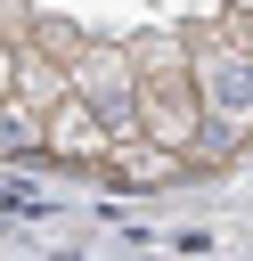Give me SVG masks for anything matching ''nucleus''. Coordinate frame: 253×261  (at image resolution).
<instances>
[{"label": "nucleus", "instance_id": "f257e3e1", "mask_svg": "<svg viewBox=\"0 0 253 261\" xmlns=\"http://www.w3.org/2000/svg\"><path fill=\"white\" fill-rule=\"evenodd\" d=\"M180 41H188V90L204 106V130L245 147V130H253V41H229L220 24H196Z\"/></svg>", "mask_w": 253, "mask_h": 261}, {"label": "nucleus", "instance_id": "f03ea898", "mask_svg": "<svg viewBox=\"0 0 253 261\" xmlns=\"http://www.w3.org/2000/svg\"><path fill=\"white\" fill-rule=\"evenodd\" d=\"M131 57H122V41H82L73 57H65V98H82L98 122H106V139H139L131 130Z\"/></svg>", "mask_w": 253, "mask_h": 261}, {"label": "nucleus", "instance_id": "7ed1b4c3", "mask_svg": "<svg viewBox=\"0 0 253 261\" xmlns=\"http://www.w3.org/2000/svg\"><path fill=\"white\" fill-rule=\"evenodd\" d=\"M131 130H139L147 147L188 155V147H196V130H204V106H196L188 73H171V82H139V90H131Z\"/></svg>", "mask_w": 253, "mask_h": 261}, {"label": "nucleus", "instance_id": "20e7f679", "mask_svg": "<svg viewBox=\"0 0 253 261\" xmlns=\"http://www.w3.org/2000/svg\"><path fill=\"white\" fill-rule=\"evenodd\" d=\"M106 122L82 106V98H57L49 114H41V155H57V163H106Z\"/></svg>", "mask_w": 253, "mask_h": 261}, {"label": "nucleus", "instance_id": "39448f33", "mask_svg": "<svg viewBox=\"0 0 253 261\" xmlns=\"http://www.w3.org/2000/svg\"><path fill=\"white\" fill-rule=\"evenodd\" d=\"M8 98H16V106H33V114H49V106L65 98V65H57V57H41L33 41H16V57H8Z\"/></svg>", "mask_w": 253, "mask_h": 261}, {"label": "nucleus", "instance_id": "423d86ee", "mask_svg": "<svg viewBox=\"0 0 253 261\" xmlns=\"http://www.w3.org/2000/svg\"><path fill=\"white\" fill-rule=\"evenodd\" d=\"M106 171L122 188H163V179H180V155L171 147H147V139H114L106 147Z\"/></svg>", "mask_w": 253, "mask_h": 261}, {"label": "nucleus", "instance_id": "0eeeda50", "mask_svg": "<svg viewBox=\"0 0 253 261\" xmlns=\"http://www.w3.org/2000/svg\"><path fill=\"white\" fill-rule=\"evenodd\" d=\"M122 57H131V82H171V73H188V41H180V33H139V41H122Z\"/></svg>", "mask_w": 253, "mask_h": 261}, {"label": "nucleus", "instance_id": "6e6552de", "mask_svg": "<svg viewBox=\"0 0 253 261\" xmlns=\"http://www.w3.org/2000/svg\"><path fill=\"white\" fill-rule=\"evenodd\" d=\"M0 155H41V114L0 98Z\"/></svg>", "mask_w": 253, "mask_h": 261}, {"label": "nucleus", "instance_id": "1a4fd4ad", "mask_svg": "<svg viewBox=\"0 0 253 261\" xmlns=\"http://www.w3.org/2000/svg\"><path fill=\"white\" fill-rule=\"evenodd\" d=\"M24 41H33L41 57H57V65H65V57H73L90 33H82V24H65V16H33V33H24Z\"/></svg>", "mask_w": 253, "mask_h": 261}, {"label": "nucleus", "instance_id": "9d476101", "mask_svg": "<svg viewBox=\"0 0 253 261\" xmlns=\"http://www.w3.org/2000/svg\"><path fill=\"white\" fill-rule=\"evenodd\" d=\"M33 16H41L33 0H0V41H24V33H33Z\"/></svg>", "mask_w": 253, "mask_h": 261}, {"label": "nucleus", "instance_id": "9b49d317", "mask_svg": "<svg viewBox=\"0 0 253 261\" xmlns=\"http://www.w3.org/2000/svg\"><path fill=\"white\" fill-rule=\"evenodd\" d=\"M8 57H16V41H0V98H8Z\"/></svg>", "mask_w": 253, "mask_h": 261}, {"label": "nucleus", "instance_id": "f8f14e48", "mask_svg": "<svg viewBox=\"0 0 253 261\" xmlns=\"http://www.w3.org/2000/svg\"><path fill=\"white\" fill-rule=\"evenodd\" d=\"M220 8H245V16H253V0H220Z\"/></svg>", "mask_w": 253, "mask_h": 261}]
</instances>
